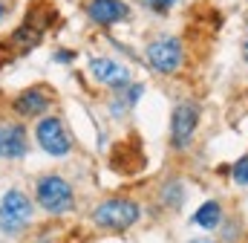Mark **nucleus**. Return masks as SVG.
<instances>
[{"instance_id":"1","label":"nucleus","mask_w":248,"mask_h":243,"mask_svg":"<svg viewBox=\"0 0 248 243\" xmlns=\"http://www.w3.org/2000/svg\"><path fill=\"white\" fill-rule=\"evenodd\" d=\"M144 61L150 64V69H156L159 75H173L182 61H185V50L179 44V38L173 35H159L144 47Z\"/></svg>"},{"instance_id":"2","label":"nucleus","mask_w":248,"mask_h":243,"mask_svg":"<svg viewBox=\"0 0 248 243\" xmlns=\"http://www.w3.org/2000/svg\"><path fill=\"white\" fill-rule=\"evenodd\" d=\"M35 197H38V206L49 214H66L72 206H75V194H72V185L58 177V174H49V177H41L38 188H35Z\"/></svg>"},{"instance_id":"3","label":"nucleus","mask_w":248,"mask_h":243,"mask_svg":"<svg viewBox=\"0 0 248 243\" xmlns=\"http://www.w3.org/2000/svg\"><path fill=\"white\" fill-rule=\"evenodd\" d=\"M29 220H32V200L17 188L6 191L0 200V232L17 235L29 226Z\"/></svg>"},{"instance_id":"4","label":"nucleus","mask_w":248,"mask_h":243,"mask_svg":"<svg viewBox=\"0 0 248 243\" xmlns=\"http://www.w3.org/2000/svg\"><path fill=\"white\" fill-rule=\"evenodd\" d=\"M139 217H141L139 206H136L133 200H124V197L107 200V203H101V206L93 211V220H95L98 226H104V229H116V232L130 229Z\"/></svg>"},{"instance_id":"5","label":"nucleus","mask_w":248,"mask_h":243,"mask_svg":"<svg viewBox=\"0 0 248 243\" xmlns=\"http://www.w3.org/2000/svg\"><path fill=\"white\" fill-rule=\"evenodd\" d=\"M35 136H38V145L49 154V156H66L69 154V136L63 130V122L55 116H46V119L38 122L35 127Z\"/></svg>"},{"instance_id":"6","label":"nucleus","mask_w":248,"mask_h":243,"mask_svg":"<svg viewBox=\"0 0 248 243\" xmlns=\"http://www.w3.org/2000/svg\"><path fill=\"white\" fill-rule=\"evenodd\" d=\"M199 124V107L190 104V102H182L176 110H173V119H170V139H173V148H185L193 136Z\"/></svg>"},{"instance_id":"7","label":"nucleus","mask_w":248,"mask_h":243,"mask_svg":"<svg viewBox=\"0 0 248 243\" xmlns=\"http://www.w3.org/2000/svg\"><path fill=\"white\" fill-rule=\"evenodd\" d=\"M90 72L95 75L98 84L104 87H116V90H124L130 84V69L119 64L113 58H90Z\"/></svg>"},{"instance_id":"8","label":"nucleus","mask_w":248,"mask_h":243,"mask_svg":"<svg viewBox=\"0 0 248 243\" xmlns=\"http://www.w3.org/2000/svg\"><path fill=\"white\" fill-rule=\"evenodd\" d=\"M29 151V136L23 124L3 122L0 124V159H20Z\"/></svg>"},{"instance_id":"9","label":"nucleus","mask_w":248,"mask_h":243,"mask_svg":"<svg viewBox=\"0 0 248 243\" xmlns=\"http://www.w3.org/2000/svg\"><path fill=\"white\" fill-rule=\"evenodd\" d=\"M87 15H90V20H95L101 26H113V23H122L130 17V6L124 0H90Z\"/></svg>"},{"instance_id":"10","label":"nucleus","mask_w":248,"mask_h":243,"mask_svg":"<svg viewBox=\"0 0 248 243\" xmlns=\"http://www.w3.org/2000/svg\"><path fill=\"white\" fill-rule=\"evenodd\" d=\"M49 104H52V93H46L44 87H29V90L17 93V99H15V110L26 119L44 116L49 110Z\"/></svg>"},{"instance_id":"11","label":"nucleus","mask_w":248,"mask_h":243,"mask_svg":"<svg viewBox=\"0 0 248 243\" xmlns=\"http://www.w3.org/2000/svg\"><path fill=\"white\" fill-rule=\"evenodd\" d=\"M219 220H222V208H219V203H217V200L205 203V206L193 214V223H196V226H202V229H214V226H219Z\"/></svg>"},{"instance_id":"12","label":"nucleus","mask_w":248,"mask_h":243,"mask_svg":"<svg viewBox=\"0 0 248 243\" xmlns=\"http://www.w3.org/2000/svg\"><path fill=\"white\" fill-rule=\"evenodd\" d=\"M139 3H141L144 9H150L153 15H168V12L173 9L176 0H139Z\"/></svg>"},{"instance_id":"13","label":"nucleus","mask_w":248,"mask_h":243,"mask_svg":"<svg viewBox=\"0 0 248 243\" xmlns=\"http://www.w3.org/2000/svg\"><path fill=\"white\" fill-rule=\"evenodd\" d=\"M234 180L240 182V185H246L248 182V156H243V159L234 165Z\"/></svg>"},{"instance_id":"14","label":"nucleus","mask_w":248,"mask_h":243,"mask_svg":"<svg viewBox=\"0 0 248 243\" xmlns=\"http://www.w3.org/2000/svg\"><path fill=\"white\" fill-rule=\"evenodd\" d=\"M58 61H63V64H66V61H75V52H69V50H61V52H58Z\"/></svg>"},{"instance_id":"15","label":"nucleus","mask_w":248,"mask_h":243,"mask_svg":"<svg viewBox=\"0 0 248 243\" xmlns=\"http://www.w3.org/2000/svg\"><path fill=\"white\" fill-rule=\"evenodd\" d=\"M243 55H246V61H248V35H246V44H243Z\"/></svg>"},{"instance_id":"16","label":"nucleus","mask_w":248,"mask_h":243,"mask_svg":"<svg viewBox=\"0 0 248 243\" xmlns=\"http://www.w3.org/2000/svg\"><path fill=\"white\" fill-rule=\"evenodd\" d=\"M193 243H214V241H193Z\"/></svg>"},{"instance_id":"17","label":"nucleus","mask_w":248,"mask_h":243,"mask_svg":"<svg viewBox=\"0 0 248 243\" xmlns=\"http://www.w3.org/2000/svg\"><path fill=\"white\" fill-rule=\"evenodd\" d=\"M0 15H3V6H0Z\"/></svg>"}]
</instances>
